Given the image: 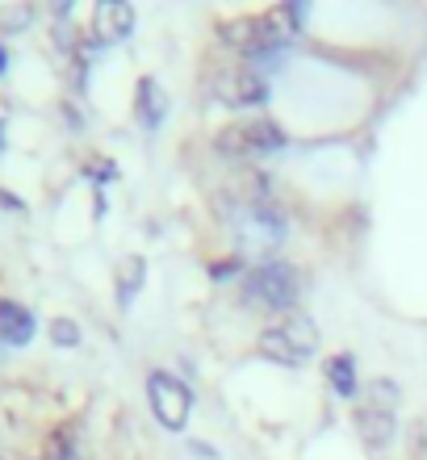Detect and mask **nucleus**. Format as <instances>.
Returning <instances> with one entry per match:
<instances>
[{
	"instance_id": "3",
	"label": "nucleus",
	"mask_w": 427,
	"mask_h": 460,
	"mask_svg": "<svg viewBox=\"0 0 427 460\" xmlns=\"http://www.w3.org/2000/svg\"><path fill=\"white\" fill-rule=\"evenodd\" d=\"M302 302V277L293 264L269 260L256 264L244 277V305L247 310H269V314H293Z\"/></svg>"
},
{
	"instance_id": "16",
	"label": "nucleus",
	"mask_w": 427,
	"mask_h": 460,
	"mask_svg": "<svg viewBox=\"0 0 427 460\" xmlns=\"http://www.w3.org/2000/svg\"><path fill=\"white\" fill-rule=\"evenodd\" d=\"M239 264H244V260H231V264H214V272H209V277H214V280H227V277H235V272H239Z\"/></svg>"
},
{
	"instance_id": "5",
	"label": "nucleus",
	"mask_w": 427,
	"mask_h": 460,
	"mask_svg": "<svg viewBox=\"0 0 427 460\" xmlns=\"http://www.w3.org/2000/svg\"><path fill=\"white\" fill-rule=\"evenodd\" d=\"M398 385L394 381H386V376H378V381H369L365 385V398H360V406H356V431H360V439L369 444V452H386L390 448L394 431H398Z\"/></svg>"
},
{
	"instance_id": "12",
	"label": "nucleus",
	"mask_w": 427,
	"mask_h": 460,
	"mask_svg": "<svg viewBox=\"0 0 427 460\" xmlns=\"http://www.w3.org/2000/svg\"><path fill=\"white\" fill-rule=\"evenodd\" d=\"M327 385L340 394V398H352L356 394V360L348 356V351H340V356H331L327 360Z\"/></svg>"
},
{
	"instance_id": "10",
	"label": "nucleus",
	"mask_w": 427,
	"mask_h": 460,
	"mask_svg": "<svg viewBox=\"0 0 427 460\" xmlns=\"http://www.w3.org/2000/svg\"><path fill=\"white\" fill-rule=\"evenodd\" d=\"M135 118L143 130H159L164 118H168V93H164L159 80H151V75H143L135 88Z\"/></svg>"
},
{
	"instance_id": "4",
	"label": "nucleus",
	"mask_w": 427,
	"mask_h": 460,
	"mask_svg": "<svg viewBox=\"0 0 427 460\" xmlns=\"http://www.w3.org/2000/svg\"><path fill=\"white\" fill-rule=\"evenodd\" d=\"M260 356L264 360H277L285 368H298V364L315 360L318 356V327L315 318L306 314V310H293V314H281L277 323L260 331Z\"/></svg>"
},
{
	"instance_id": "9",
	"label": "nucleus",
	"mask_w": 427,
	"mask_h": 460,
	"mask_svg": "<svg viewBox=\"0 0 427 460\" xmlns=\"http://www.w3.org/2000/svg\"><path fill=\"white\" fill-rule=\"evenodd\" d=\"M130 30H135V4H126V0H101L97 13H93V34H97V42L113 47V42L130 38Z\"/></svg>"
},
{
	"instance_id": "14",
	"label": "nucleus",
	"mask_w": 427,
	"mask_h": 460,
	"mask_svg": "<svg viewBox=\"0 0 427 460\" xmlns=\"http://www.w3.org/2000/svg\"><path fill=\"white\" fill-rule=\"evenodd\" d=\"M38 460H85V452H80V439H76V431L67 427V431H55L47 444V452Z\"/></svg>"
},
{
	"instance_id": "8",
	"label": "nucleus",
	"mask_w": 427,
	"mask_h": 460,
	"mask_svg": "<svg viewBox=\"0 0 427 460\" xmlns=\"http://www.w3.org/2000/svg\"><path fill=\"white\" fill-rule=\"evenodd\" d=\"M147 402H151V414H156L168 431H184L189 411H193V389L184 385L181 376H172L159 368V373L147 376Z\"/></svg>"
},
{
	"instance_id": "2",
	"label": "nucleus",
	"mask_w": 427,
	"mask_h": 460,
	"mask_svg": "<svg viewBox=\"0 0 427 460\" xmlns=\"http://www.w3.org/2000/svg\"><path fill=\"white\" fill-rule=\"evenodd\" d=\"M231 230L239 243V255H252L256 264H269L272 252L285 243V214L264 197L231 201Z\"/></svg>"
},
{
	"instance_id": "13",
	"label": "nucleus",
	"mask_w": 427,
	"mask_h": 460,
	"mask_svg": "<svg viewBox=\"0 0 427 460\" xmlns=\"http://www.w3.org/2000/svg\"><path fill=\"white\" fill-rule=\"evenodd\" d=\"M143 272H147L143 255H130V260L122 264V272H118V305H122V310L135 302V293L143 289Z\"/></svg>"
},
{
	"instance_id": "7",
	"label": "nucleus",
	"mask_w": 427,
	"mask_h": 460,
	"mask_svg": "<svg viewBox=\"0 0 427 460\" xmlns=\"http://www.w3.org/2000/svg\"><path fill=\"white\" fill-rule=\"evenodd\" d=\"M209 97L227 110H256L269 101V75L252 63H231L209 75Z\"/></svg>"
},
{
	"instance_id": "1",
	"label": "nucleus",
	"mask_w": 427,
	"mask_h": 460,
	"mask_svg": "<svg viewBox=\"0 0 427 460\" xmlns=\"http://www.w3.org/2000/svg\"><path fill=\"white\" fill-rule=\"evenodd\" d=\"M298 30L285 22V13H264V17H239V22L222 25V42L235 50V55H244V63L260 67V72L269 75V67H277V59L285 55Z\"/></svg>"
},
{
	"instance_id": "6",
	"label": "nucleus",
	"mask_w": 427,
	"mask_h": 460,
	"mask_svg": "<svg viewBox=\"0 0 427 460\" xmlns=\"http://www.w3.org/2000/svg\"><path fill=\"white\" fill-rule=\"evenodd\" d=\"M285 130L277 126L272 118H244V121H231L218 130V151L222 155H235V159H264V155H277L285 151Z\"/></svg>"
},
{
	"instance_id": "11",
	"label": "nucleus",
	"mask_w": 427,
	"mask_h": 460,
	"mask_svg": "<svg viewBox=\"0 0 427 460\" xmlns=\"http://www.w3.org/2000/svg\"><path fill=\"white\" fill-rule=\"evenodd\" d=\"M34 314L25 310V305H17V302H0V340L9 343V348H25V343L34 340Z\"/></svg>"
},
{
	"instance_id": "15",
	"label": "nucleus",
	"mask_w": 427,
	"mask_h": 460,
	"mask_svg": "<svg viewBox=\"0 0 427 460\" xmlns=\"http://www.w3.org/2000/svg\"><path fill=\"white\" fill-rule=\"evenodd\" d=\"M50 340L59 343V348H76L80 343V327H76L72 318H55L50 323Z\"/></svg>"
}]
</instances>
